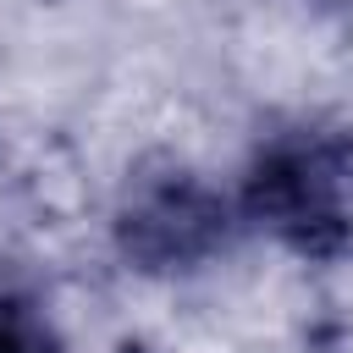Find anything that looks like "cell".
I'll return each instance as SVG.
<instances>
[{"instance_id": "cell-1", "label": "cell", "mask_w": 353, "mask_h": 353, "mask_svg": "<svg viewBox=\"0 0 353 353\" xmlns=\"http://www.w3.org/2000/svg\"><path fill=\"white\" fill-rule=\"evenodd\" d=\"M248 221L298 254H336L353 243V138L336 127H298L265 143L243 188Z\"/></svg>"}, {"instance_id": "cell-2", "label": "cell", "mask_w": 353, "mask_h": 353, "mask_svg": "<svg viewBox=\"0 0 353 353\" xmlns=\"http://www.w3.org/2000/svg\"><path fill=\"white\" fill-rule=\"evenodd\" d=\"M116 243L143 270L199 265L204 254H215L226 243V199L210 193L188 171L143 176V182H132V193L121 204Z\"/></svg>"}, {"instance_id": "cell-3", "label": "cell", "mask_w": 353, "mask_h": 353, "mask_svg": "<svg viewBox=\"0 0 353 353\" xmlns=\"http://www.w3.org/2000/svg\"><path fill=\"white\" fill-rule=\"evenodd\" d=\"M0 353H66L50 314L28 292H0Z\"/></svg>"}]
</instances>
